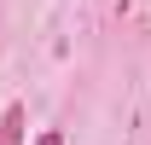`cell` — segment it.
I'll return each instance as SVG.
<instances>
[{
	"label": "cell",
	"instance_id": "1",
	"mask_svg": "<svg viewBox=\"0 0 151 145\" xmlns=\"http://www.w3.org/2000/svg\"><path fill=\"white\" fill-rule=\"evenodd\" d=\"M18 139H23V110L12 105L6 110V128H0V145H18Z\"/></svg>",
	"mask_w": 151,
	"mask_h": 145
},
{
	"label": "cell",
	"instance_id": "2",
	"mask_svg": "<svg viewBox=\"0 0 151 145\" xmlns=\"http://www.w3.org/2000/svg\"><path fill=\"white\" fill-rule=\"evenodd\" d=\"M35 145H64V134H58V128H47V134H41Z\"/></svg>",
	"mask_w": 151,
	"mask_h": 145
}]
</instances>
